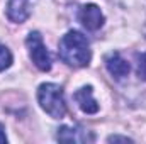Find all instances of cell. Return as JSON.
<instances>
[{"label": "cell", "instance_id": "6da1fadb", "mask_svg": "<svg viewBox=\"0 0 146 144\" xmlns=\"http://www.w3.org/2000/svg\"><path fill=\"white\" fill-rule=\"evenodd\" d=\"M58 54L63 63L73 68H83L88 66L92 59L90 42L88 39L78 31H68L65 36L60 39Z\"/></svg>", "mask_w": 146, "mask_h": 144}, {"label": "cell", "instance_id": "7a4b0ae2", "mask_svg": "<svg viewBox=\"0 0 146 144\" xmlns=\"http://www.w3.org/2000/svg\"><path fill=\"white\" fill-rule=\"evenodd\" d=\"M37 102L41 108L53 119H63L66 115L65 92L56 83H42L37 88Z\"/></svg>", "mask_w": 146, "mask_h": 144}, {"label": "cell", "instance_id": "3957f363", "mask_svg": "<svg viewBox=\"0 0 146 144\" xmlns=\"http://www.w3.org/2000/svg\"><path fill=\"white\" fill-rule=\"evenodd\" d=\"M26 46H27V51H29V58L33 59V63L36 65L37 70L49 71L51 70V56H49L48 48L42 42V36L37 31L31 32L26 37Z\"/></svg>", "mask_w": 146, "mask_h": 144}, {"label": "cell", "instance_id": "277c9868", "mask_svg": "<svg viewBox=\"0 0 146 144\" xmlns=\"http://www.w3.org/2000/svg\"><path fill=\"white\" fill-rule=\"evenodd\" d=\"M78 20L82 22V26L87 31H99L104 26L106 17H104V14H102V10H100L99 5H95V3H85L78 10Z\"/></svg>", "mask_w": 146, "mask_h": 144}, {"label": "cell", "instance_id": "5b68a950", "mask_svg": "<svg viewBox=\"0 0 146 144\" xmlns=\"http://www.w3.org/2000/svg\"><path fill=\"white\" fill-rule=\"evenodd\" d=\"M56 139L60 143H90L94 141V134L85 131L83 127L80 126H61L56 132Z\"/></svg>", "mask_w": 146, "mask_h": 144}, {"label": "cell", "instance_id": "8992f818", "mask_svg": "<svg viewBox=\"0 0 146 144\" xmlns=\"http://www.w3.org/2000/svg\"><path fill=\"white\" fill-rule=\"evenodd\" d=\"M7 17L14 24H24L31 17V0H9Z\"/></svg>", "mask_w": 146, "mask_h": 144}, {"label": "cell", "instance_id": "52a82bcc", "mask_svg": "<svg viewBox=\"0 0 146 144\" xmlns=\"http://www.w3.org/2000/svg\"><path fill=\"white\" fill-rule=\"evenodd\" d=\"M73 98H75V102L78 104V107L82 108L85 114L94 115V114L99 112V104H97V100L94 98V88H92L90 85L82 87L80 90H76L75 95H73Z\"/></svg>", "mask_w": 146, "mask_h": 144}, {"label": "cell", "instance_id": "ba28073f", "mask_svg": "<svg viewBox=\"0 0 146 144\" xmlns=\"http://www.w3.org/2000/svg\"><path fill=\"white\" fill-rule=\"evenodd\" d=\"M106 68H107V71H109L114 78H117V80L127 76L129 71H131L129 63H127L117 51H112V53H109V54L106 56Z\"/></svg>", "mask_w": 146, "mask_h": 144}, {"label": "cell", "instance_id": "9c48e42d", "mask_svg": "<svg viewBox=\"0 0 146 144\" xmlns=\"http://www.w3.org/2000/svg\"><path fill=\"white\" fill-rule=\"evenodd\" d=\"M14 58H12V53L7 46L0 44V71H5L10 65H12Z\"/></svg>", "mask_w": 146, "mask_h": 144}, {"label": "cell", "instance_id": "30bf717a", "mask_svg": "<svg viewBox=\"0 0 146 144\" xmlns=\"http://www.w3.org/2000/svg\"><path fill=\"white\" fill-rule=\"evenodd\" d=\"M136 59H138V78L146 81V53H138L136 54Z\"/></svg>", "mask_w": 146, "mask_h": 144}, {"label": "cell", "instance_id": "8fae6325", "mask_svg": "<svg viewBox=\"0 0 146 144\" xmlns=\"http://www.w3.org/2000/svg\"><path fill=\"white\" fill-rule=\"evenodd\" d=\"M107 141H109V143H133L131 137H127V136H119V134H112V136H109Z\"/></svg>", "mask_w": 146, "mask_h": 144}, {"label": "cell", "instance_id": "7c38bea8", "mask_svg": "<svg viewBox=\"0 0 146 144\" xmlns=\"http://www.w3.org/2000/svg\"><path fill=\"white\" fill-rule=\"evenodd\" d=\"M0 143H7V134H5V127L0 124Z\"/></svg>", "mask_w": 146, "mask_h": 144}]
</instances>
